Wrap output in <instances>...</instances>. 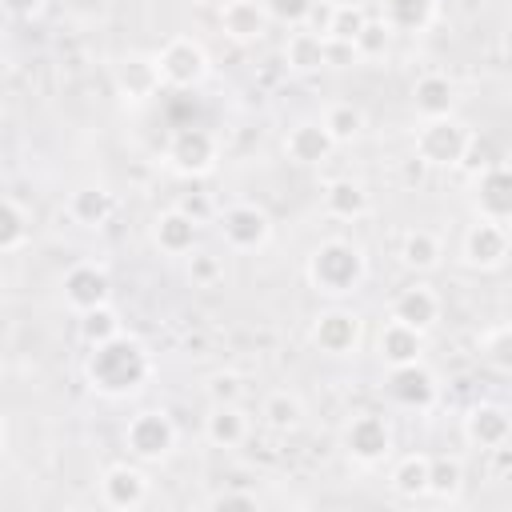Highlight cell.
<instances>
[{"label":"cell","instance_id":"1","mask_svg":"<svg viewBox=\"0 0 512 512\" xmlns=\"http://www.w3.org/2000/svg\"><path fill=\"white\" fill-rule=\"evenodd\" d=\"M84 384L104 396V400H132L140 396L152 376H156V360L148 352L144 340H136L132 332H116L100 344H88L84 356Z\"/></svg>","mask_w":512,"mask_h":512},{"label":"cell","instance_id":"2","mask_svg":"<svg viewBox=\"0 0 512 512\" xmlns=\"http://www.w3.org/2000/svg\"><path fill=\"white\" fill-rule=\"evenodd\" d=\"M304 280L324 300H348L368 280V256L348 236H324L304 260Z\"/></svg>","mask_w":512,"mask_h":512},{"label":"cell","instance_id":"3","mask_svg":"<svg viewBox=\"0 0 512 512\" xmlns=\"http://www.w3.org/2000/svg\"><path fill=\"white\" fill-rule=\"evenodd\" d=\"M120 444H124L128 460H136L144 468L164 464L180 444V428L168 416V408H140V412L128 416V424L120 432Z\"/></svg>","mask_w":512,"mask_h":512},{"label":"cell","instance_id":"4","mask_svg":"<svg viewBox=\"0 0 512 512\" xmlns=\"http://www.w3.org/2000/svg\"><path fill=\"white\" fill-rule=\"evenodd\" d=\"M340 448L344 456L356 464V468H380L392 460L396 452V428L384 412L376 408H364V412H352L340 428Z\"/></svg>","mask_w":512,"mask_h":512},{"label":"cell","instance_id":"5","mask_svg":"<svg viewBox=\"0 0 512 512\" xmlns=\"http://www.w3.org/2000/svg\"><path fill=\"white\" fill-rule=\"evenodd\" d=\"M156 56V68H160V80L164 88H176V92H188V88H200L212 72V60H208V48L188 36V32H176L160 44Z\"/></svg>","mask_w":512,"mask_h":512},{"label":"cell","instance_id":"6","mask_svg":"<svg viewBox=\"0 0 512 512\" xmlns=\"http://www.w3.org/2000/svg\"><path fill=\"white\" fill-rule=\"evenodd\" d=\"M220 148H224V144H220V136H216L212 128H204V124H180V128L168 136V144H164V160H168V168H172L176 176L200 180V176L216 172Z\"/></svg>","mask_w":512,"mask_h":512},{"label":"cell","instance_id":"7","mask_svg":"<svg viewBox=\"0 0 512 512\" xmlns=\"http://www.w3.org/2000/svg\"><path fill=\"white\" fill-rule=\"evenodd\" d=\"M216 232H220V240H224L228 252L252 256V252H264L272 244L276 224H272V216L260 204L236 200V204H228V208L216 212Z\"/></svg>","mask_w":512,"mask_h":512},{"label":"cell","instance_id":"8","mask_svg":"<svg viewBox=\"0 0 512 512\" xmlns=\"http://www.w3.org/2000/svg\"><path fill=\"white\" fill-rule=\"evenodd\" d=\"M308 340L320 356H332V360H344V356H356L360 352V340H364V316L340 300H332L328 308H320L312 316V328H308Z\"/></svg>","mask_w":512,"mask_h":512},{"label":"cell","instance_id":"9","mask_svg":"<svg viewBox=\"0 0 512 512\" xmlns=\"http://www.w3.org/2000/svg\"><path fill=\"white\" fill-rule=\"evenodd\" d=\"M468 124L452 116H436V120H420L416 136H412V156L424 160L428 168H456L460 152L468 144Z\"/></svg>","mask_w":512,"mask_h":512},{"label":"cell","instance_id":"10","mask_svg":"<svg viewBox=\"0 0 512 512\" xmlns=\"http://www.w3.org/2000/svg\"><path fill=\"white\" fill-rule=\"evenodd\" d=\"M508 252H512V240H508V224L500 220L476 216L460 236V264L468 272H496L508 264Z\"/></svg>","mask_w":512,"mask_h":512},{"label":"cell","instance_id":"11","mask_svg":"<svg viewBox=\"0 0 512 512\" xmlns=\"http://www.w3.org/2000/svg\"><path fill=\"white\" fill-rule=\"evenodd\" d=\"M96 496H100V504L112 508V512H136V508H144L148 496H152V476H148V468L136 464V460H116V464H108V468L100 472Z\"/></svg>","mask_w":512,"mask_h":512},{"label":"cell","instance_id":"12","mask_svg":"<svg viewBox=\"0 0 512 512\" xmlns=\"http://www.w3.org/2000/svg\"><path fill=\"white\" fill-rule=\"evenodd\" d=\"M60 296H64V304L80 316V312H88V308L112 300V276H108V268L96 264V260H76V264H68L64 276H60Z\"/></svg>","mask_w":512,"mask_h":512},{"label":"cell","instance_id":"13","mask_svg":"<svg viewBox=\"0 0 512 512\" xmlns=\"http://www.w3.org/2000/svg\"><path fill=\"white\" fill-rule=\"evenodd\" d=\"M384 396H388L396 408L428 412V408L440 400V380H436L432 368H424V360H416V364H404V368H388Z\"/></svg>","mask_w":512,"mask_h":512},{"label":"cell","instance_id":"14","mask_svg":"<svg viewBox=\"0 0 512 512\" xmlns=\"http://www.w3.org/2000/svg\"><path fill=\"white\" fill-rule=\"evenodd\" d=\"M112 84H116V96L124 104H148L160 96L164 80H160V68H156V56L152 52H124L112 68Z\"/></svg>","mask_w":512,"mask_h":512},{"label":"cell","instance_id":"15","mask_svg":"<svg viewBox=\"0 0 512 512\" xmlns=\"http://www.w3.org/2000/svg\"><path fill=\"white\" fill-rule=\"evenodd\" d=\"M388 316L428 336V332L440 324V316H444V296H440V292H436L428 280H412L408 288H400V292L392 296Z\"/></svg>","mask_w":512,"mask_h":512},{"label":"cell","instance_id":"16","mask_svg":"<svg viewBox=\"0 0 512 512\" xmlns=\"http://www.w3.org/2000/svg\"><path fill=\"white\" fill-rule=\"evenodd\" d=\"M460 428H464V440H468L472 448L492 452V448H500V444L512 440V412H508L504 404H496V400H476V404L464 412Z\"/></svg>","mask_w":512,"mask_h":512},{"label":"cell","instance_id":"17","mask_svg":"<svg viewBox=\"0 0 512 512\" xmlns=\"http://www.w3.org/2000/svg\"><path fill=\"white\" fill-rule=\"evenodd\" d=\"M472 180H476V196H472L476 216L508 224V220H512V172H508V160H504V156L492 160V164L480 168Z\"/></svg>","mask_w":512,"mask_h":512},{"label":"cell","instance_id":"18","mask_svg":"<svg viewBox=\"0 0 512 512\" xmlns=\"http://www.w3.org/2000/svg\"><path fill=\"white\" fill-rule=\"evenodd\" d=\"M152 244H156L160 256H176V260H184V256L200 244V220H192L180 204L160 208V212L152 216Z\"/></svg>","mask_w":512,"mask_h":512},{"label":"cell","instance_id":"19","mask_svg":"<svg viewBox=\"0 0 512 512\" xmlns=\"http://www.w3.org/2000/svg\"><path fill=\"white\" fill-rule=\"evenodd\" d=\"M216 20H220V32L232 44H260L268 36V28H272V20H268L260 0H224Z\"/></svg>","mask_w":512,"mask_h":512},{"label":"cell","instance_id":"20","mask_svg":"<svg viewBox=\"0 0 512 512\" xmlns=\"http://www.w3.org/2000/svg\"><path fill=\"white\" fill-rule=\"evenodd\" d=\"M284 156L292 160V164H300V168H320V164H328V156L336 152V144H332V136L324 132V124L320 120H296L288 132H284Z\"/></svg>","mask_w":512,"mask_h":512},{"label":"cell","instance_id":"21","mask_svg":"<svg viewBox=\"0 0 512 512\" xmlns=\"http://www.w3.org/2000/svg\"><path fill=\"white\" fill-rule=\"evenodd\" d=\"M252 436V416L248 408L236 400V404H212L208 416H204V440L220 452H232L240 444H248Z\"/></svg>","mask_w":512,"mask_h":512},{"label":"cell","instance_id":"22","mask_svg":"<svg viewBox=\"0 0 512 512\" xmlns=\"http://www.w3.org/2000/svg\"><path fill=\"white\" fill-rule=\"evenodd\" d=\"M64 212L76 228H104L112 216H116V192H108L104 184H80L68 192L64 200Z\"/></svg>","mask_w":512,"mask_h":512},{"label":"cell","instance_id":"23","mask_svg":"<svg viewBox=\"0 0 512 512\" xmlns=\"http://www.w3.org/2000/svg\"><path fill=\"white\" fill-rule=\"evenodd\" d=\"M376 356L384 368H404V364H416L424 360V332L400 324V320H384L380 332H376Z\"/></svg>","mask_w":512,"mask_h":512},{"label":"cell","instance_id":"24","mask_svg":"<svg viewBox=\"0 0 512 512\" xmlns=\"http://www.w3.org/2000/svg\"><path fill=\"white\" fill-rule=\"evenodd\" d=\"M304 416H308V404L300 392L292 388H272L264 400H260V424L272 432V436H292L304 428Z\"/></svg>","mask_w":512,"mask_h":512},{"label":"cell","instance_id":"25","mask_svg":"<svg viewBox=\"0 0 512 512\" xmlns=\"http://www.w3.org/2000/svg\"><path fill=\"white\" fill-rule=\"evenodd\" d=\"M440 16V0H380V20L392 36H416L428 32Z\"/></svg>","mask_w":512,"mask_h":512},{"label":"cell","instance_id":"26","mask_svg":"<svg viewBox=\"0 0 512 512\" xmlns=\"http://www.w3.org/2000/svg\"><path fill=\"white\" fill-rule=\"evenodd\" d=\"M320 200H324V212H328L332 220H360V216H368V208H372L368 188H364L360 180H352V176L328 180V184L320 188Z\"/></svg>","mask_w":512,"mask_h":512},{"label":"cell","instance_id":"27","mask_svg":"<svg viewBox=\"0 0 512 512\" xmlns=\"http://www.w3.org/2000/svg\"><path fill=\"white\" fill-rule=\"evenodd\" d=\"M284 64H288V72H296V76H312V72H320V68H328V40L320 36V32H312V28H296V32H288V40H284Z\"/></svg>","mask_w":512,"mask_h":512},{"label":"cell","instance_id":"28","mask_svg":"<svg viewBox=\"0 0 512 512\" xmlns=\"http://www.w3.org/2000/svg\"><path fill=\"white\" fill-rule=\"evenodd\" d=\"M456 108V84L444 72H424L412 84V112L420 120H436V116H452Z\"/></svg>","mask_w":512,"mask_h":512},{"label":"cell","instance_id":"29","mask_svg":"<svg viewBox=\"0 0 512 512\" xmlns=\"http://www.w3.org/2000/svg\"><path fill=\"white\" fill-rule=\"evenodd\" d=\"M428 468H432L428 452H404L388 468V488L400 500H424L428 496Z\"/></svg>","mask_w":512,"mask_h":512},{"label":"cell","instance_id":"30","mask_svg":"<svg viewBox=\"0 0 512 512\" xmlns=\"http://www.w3.org/2000/svg\"><path fill=\"white\" fill-rule=\"evenodd\" d=\"M444 260V240L432 232V228H408L404 240H400V264L416 276L424 272H436Z\"/></svg>","mask_w":512,"mask_h":512},{"label":"cell","instance_id":"31","mask_svg":"<svg viewBox=\"0 0 512 512\" xmlns=\"http://www.w3.org/2000/svg\"><path fill=\"white\" fill-rule=\"evenodd\" d=\"M320 124H324V132L332 136V144H336V148H344V144H356V140L364 136L368 116H364V108H360V104H352V100H332V104L324 108Z\"/></svg>","mask_w":512,"mask_h":512},{"label":"cell","instance_id":"32","mask_svg":"<svg viewBox=\"0 0 512 512\" xmlns=\"http://www.w3.org/2000/svg\"><path fill=\"white\" fill-rule=\"evenodd\" d=\"M368 20V8L356 4V0H336L324 8V20H320V36L332 40V44H352L356 32L364 28Z\"/></svg>","mask_w":512,"mask_h":512},{"label":"cell","instance_id":"33","mask_svg":"<svg viewBox=\"0 0 512 512\" xmlns=\"http://www.w3.org/2000/svg\"><path fill=\"white\" fill-rule=\"evenodd\" d=\"M428 496L440 500V504H456L464 496V464H460V456H432Z\"/></svg>","mask_w":512,"mask_h":512},{"label":"cell","instance_id":"34","mask_svg":"<svg viewBox=\"0 0 512 512\" xmlns=\"http://www.w3.org/2000/svg\"><path fill=\"white\" fill-rule=\"evenodd\" d=\"M32 240V216L20 200L0 196V256L4 252H20Z\"/></svg>","mask_w":512,"mask_h":512},{"label":"cell","instance_id":"35","mask_svg":"<svg viewBox=\"0 0 512 512\" xmlns=\"http://www.w3.org/2000/svg\"><path fill=\"white\" fill-rule=\"evenodd\" d=\"M476 356L496 372V376H508L512 372V328L500 320L492 328H484L476 336Z\"/></svg>","mask_w":512,"mask_h":512},{"label":"cell","instance_id":"36","mask_svg":"<svg viewBox=\"0 0 512 512\" xmlns=\"http://www.w3.org/2000/svg\"><path fill=\"white\" fill-rule=\"evenodd\" d=\"M184 272H188V284H192V288H216V284L224 280V256L196 244V248L184 256Z\"/></svg>","mask_w":512,"mask_h":512},{"label":"cell","instance_id":"37","mask_svg":"<svg viewBox=\"0 0 512 512\" xmlns=\"http://www.w3.org/2000/svg\"><path fill=\"white\" fill-rule=\"evenodd\" d=\"M116 332H124V320H120V312L112 308V300H108V304H96V308H88V312H80V340H84V344H100V340H108V336H116Z\"/></svg>","mask_w":512,"mask_h":512},{"label":"cell","instance_id":"38","mask_svg":"<svg viewBox=\"0 0 512 512\" xmlns=\"http://www.w3.org/2000/svg\"><path fill=\"white\" fill-rule=\"evenodd\" d=\"M388 48H392V32H388V24H384L380 16H368L364 28H360L356 40H352L356 60H384Z\"/></svg>","mask_w":512,"mask_h":512},{"label":"cell","instance_id":"39","mask_svg":"<svg viewBox=\"0 0 512 512\" xmlns=\"http://www.w3.org/2000/svg\"><path fill=\"white\" fill-rule=\"evenodd\" d=\"M204 508L208 512H252V508H260V496H256V488L224 484V488H216V492L204 496Z\"/></svg>","mask_w":512,"mask_h":512},{"label":"cell","instance_id":"40","mask_svg":"<svg viewBox=\"0 0 512 512\" xmlns=\"http://www.w3.org/2000/svg\"><path fill=\"white\" fill-rule=\"evenodd\" d=\"M260 4H264V12H268L272 24H292V28H300V24H308V20L320 12L324 0H260Z\"/></svg>","mask_w":512,"mask_h":512},{"label":"cell","instance_id":"41","mask_svg":"<svg viewBox=\"0 0 512 512\" xmlns=\"http://www.w3.org/2000/svg\"><path fill=\"white\" fill-rule=\"evenodd\" d=\"M492 160H500L496 152H492V140L484 136V132H468V144H464V152H460V172H468V176H476L480 168H488Z\"/></svg>","mask_w":512,"mask_h":512},{"label":"cell","instance_id":"42","mask_svg":"<svg viewBox=\"0 0 512 512\" xmlns=\"http://www.w3.org/2000/svg\"><path fill=\"white\" fill-rule=\"evenodd\" d=\"M208 400L212 404H236V400H244V376L240 372H216L212 380H208Z\"/></svg>","mask_w":512,"mask_h":512},{"label":"cell","instance_id":"43","mask_svg":"<svg viewBox=\"0 0 512 512\" xmlns=\"http://www.w3.org/2000/svg\"><path fill=\"white\" fill-rule=\"evenodd\" d=\"M48 0H0V12H8L12 20H36L44 12Z\"/></svg>","mask_w":512,"mask_h":512},{"label":"cell","instance_id":"44","mask_svg":"<svg viewBox=\"0 0 512 512\" xmlns=\"http://www.w3.org/2000/svg\"><path fill=\"white\" fill-rule=\"evenodd\" d=\"M180 208H184V212H188L192 220H200V224H204V220L212 216V204H208V196H204V192H184Z\"/></svg>","mask_w":512,"mask_h":512},{"label":"cell","instance_id":"45","mask_svg":"<svg viewBox=\"0 0 512 512\" xmlns=\"http://www.w3.org/2000/svg\"><path fill=\"white\" fill-rule=\"evenodd\" d=\"M424 172H428V164H424V160H416V156H408V160H404V180H408V184H412V180L420 184V180H424Z\"/></svg>","mask_w":512,"mask_h":512},{"label":"cell","instance_id":"46","mask_svg":"<svg viewBox=\"0 0 512 512\" xmlns=\"http://www.w3.org/2000/svg\"><path fill=\"white\" fill-rule=\"evenodd\" d=\"M4 444H8V428H4V416H0V452H4Z\"/></svg>","mask_w":512,"mask_h":512},{"label":"cell","instance_id":"47","mask_svg":"<svg viewBox=\"0 0 512 512\" xmlns=\"http://www.w3.org/2000/svg\"><path fill=\"white\" fill-rule=\"evenodd\" d=\"M192 4H208V0H192Z\"/></svg>","mask_w":512,"mask_h":512}]
</instances>
